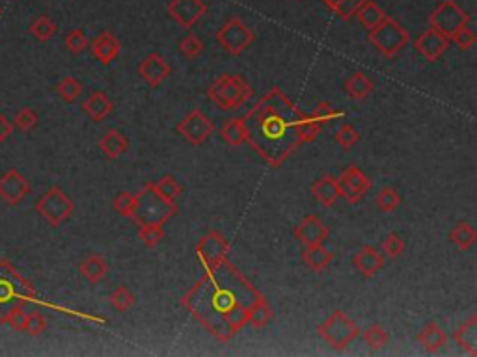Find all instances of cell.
Segmentation results:
<instances>
[{
	"mask_svg": "<svg viewBox=\"0 0 477 357\" xmlns=\"http://www.w3.org/2000/svg\"><path fill=\"white\" fill-rule=\"evenodd\" d=\"M470 21H472L470 15L455 0H442V2H438L433 13L429 15V26L438 30L446 38H449L459 28L470 25Z\"/></svg>",
	"mask_w": 477,
	"mask_h": 357,
	"instance_id": "obj_10",
	"label": "cell"
},
{
	"mask_svg": "<svg viewBox=\"0 0 477 357\" xmlns=\"http://www.w3.org/2000/svg\"><path fill=\"white\" fill-rule=\"evenodd\" d=\"M36 211L53 227H60L73 216L75 203L60 186H50L40 199L36 201Z\"/></svg>",
	"mask_w": 477,
	"mask_h": 357,
	"instance_id": "obj_7",
	"label": "cell"
},
{
	"mask_svg": "<svg viewBox=\"0 0 477 357\" xmlns=\"http://www.w3.org/2000/svg\"><path fill=\"white\" fill-rule=\"evenodd\" d=\"M254 41H256L254 30L242 23L239 17H230L217 32V43L233 56L245 53Z\"/></svg>",
	"mask_w": 477,
	"mask_h": 357,
	"instance_id": "obj_9",
	"label": "cell"
},
{
	"mask_svg": "<svg viewBox=\"0 0 477 357\" xmlns=\"http://www.w3.org/2000/svg\"><path fill=\"white\" fill-rule=\"evenodd\" d=\"M56 93L60 95V99L64 103H75L79 95L82 93V84L75 77H65L64 80H60V84L56 86Z\"/></svg>",
	"mask_w": 477,
	"mask_h": 357,
	"instance_id": "obj_40",
	"label": "cell"
},
{
	"mask_svg": "<svg viewBox=\"0 0 477 357\" xmlns=\"http://www.w3.org/2000/svg\"><path fill=\"white\" fill-rule=\"evenodd\" d=\"M330 235V229L321 221L319 216H306L295 227V238L300 240L304 246L325 244Z\"/></svg>",
	"mask_w": 477,
	"mask_h": 357,
	"instance_id": "obj_18",
	"label": "cell"
},
{
	"mask_svg": "<svg viewBox=\"0 0 477 357\" xmlns=\"http://www.w3.org/2000/svg\"><path fill=\"white\" fill-rule=\"evenodd\" d=\"M449 41L455 43L461 50H468L472 49L473 43H476V34H473V30H470L468 26H463V28H459L457 32H453L449 35Z\"/></svg>",
	"mask_w": 477,
	"mask_h": 357,
	"instance_id": "obj_50",
	"label": "cell"
},
{
	"mask_svg": "<svg viewBox=\"0 0 477 357\" xmlns=\"http://www.w3.org/2000/svg\"><path fill=\"white\" fill-rule=\"evenodd\" d=\"M368 41L382 54L384 58H394L409 45L410 32L399 25L394 17H386L379 26L369 30Z\"/></svg>",
	"mask_w": 477,
	"mask_h": 357,
	"instance_id": "obj_5",
	"label": "cell"
},
{
	"mask_svg": "<svg viewBox=\"0 0 477 357\" xmlns=\"http://www.w3.org/2000/svg\"><path fill=\"white\" fill-rule=\"evenodd\" d=\"M364 343L368 344L371 350H382L386 344H388L390 341V335L386 333V329L382 328V326H379V324H373V326H369L368 329L364 331Z\"/></svg>",
	"mask_w": 477,
	"mask_h": 357,
	"instance_id": "obj_41",
	"label": "cell"
},
{
	"mask_svg": "<svg viewBox=\"0 0 477 357\" xmlns=\"http://www.w3.org/2000/svg\"><path fill=\"white\" fill-rule=\"evenodd\" d=\"M99 149L110 160H118L129 151V138L119 133L118 128H110L99 140Z\"/></svg>",
	"mask_w": 477,
	"mask_h": 357,
	"instance_id": "obj_21",
	"label": "cell"
},
{
	"mask_svg": "<svg viewBox=\"0 0 477 357\" xmlns=\"http://www.w3.org/2000/svg\"><path fill=\"white\" fill-rule=\"evenodd\" d=\"M365 0H323V4L326 8L334 11L340 19L350 21L355 17V13L358 11V8L364 4Z\"/></svg>",
	"mask_w": 477,
	"mask_h": 357,
	"instance_id": "obj_34",
	"label": "cell"
},
{
	"mask_svg": "<svg viewBox=\"0 0 477 357\" xmlns=\"http://www.w3.org/2000/svg\"><path fill=\"white\" fill-rule=\"evenodd\" d=\"M88 43H90L88 38H86V34H84V30H80V28L69 30L64 38V45L68 47L69 53H73V54H80L82 50L88 49Z\"/></svg>",
	"mask_w": 477,
	"mask_h": 357,
	"instance_id": "obj_47",
	"label": "cell"
},
{
	"mask_svg": "<svg viewBox=\"0 0 477 357\" xmlns=\"http://www.w3.org/2000/svg\"><path fill=\"white\" fill-rule=\"evenodd\" d=\"M149 185H151V188L155 190V194H157L159 197H163L164 201H168V203H176V199H178L179 194L183 192L178 179L172 175L161 177L157 182H149Z\"/></svg>",
	"mask_w": 477,
	"mask_h": 357,
	"instance_id": "obj_32",
	"label": "cell"
},
{
	"mask_svg": "<svg viewBox=\"0 0 477 357\" xmlns=\"http://www.w3.org/2000/svg\"><path fill=\"white\" fill-rule=\"evenodd\" d=\"M453 339L468 356H477V317H470L453 333Z\"/></svg>",
	"mask_w": 477,
	"mask_h": 357,
	"instance_id": "obj_26",
	"label": "cell"
},
{
	"mask_svg": "<svg viewBox=\"0 0 477 357\" xmlns=\"http://www.w3.org/2000/svg\"><path fill=\"white\" fill-rule=\"evenodd\" d=\"M198 259L203 265V268H213L218 266L220 263L227 260V253H230V244L227 240L218 233V231H211L209 235L203 236L202 242L198 244Z\"/></svg>",
	"mask_w": 477,
	"mask_h": 357,
	"instance_id": "obj_13",
	"label": "cell"
},
{
	"mask_svg": "<svg viewBox=\"0 0 477 357\" xmlns=\"http://www.w3.org/2000/svg\"><path fill=\"white\" fill-rule=\"evenodd\" d=\"M449 240H451L453 244L457 246L461 251H468L473 244H476L477 233L468 221H461V224H457L451 231H449Z\"/></svg>",
	"mask_w": 477,
	"mask_h": 357,
	"instance_id": "obj_31",
	"label": "cell"
},
{
	"mask_svg": "<svg viewBox=\"0 0 477 357\" xmlns=\"http://www.w3.org/2000/svg\"><path fill=\"white\" fill-rule=\"evenodd\" d=\"M138 197L136 194H131V192H119L116 194V197L112 199V209L116 214L123 216V218H131L136 209Z\"/></svg>",
	"mask_w": 477,
	"mask_h": 357,
	"instance_id": "obj_36",
	"label": "cell"
},
{
	"mask_svg": "<svg viewBox=\"0 0 477 357\" xmlns=\"http://www.w3.org/2000/svg\"><path fill=\"white\" fill-rule=\"evenodd\" d=\"M321 339L328 344L330 348H334V350H345V348L349 346L356 337H358V326H356L353 320H350L343 311H334V313L330 314L326 318L325 322L321 324L319 328Z\"/></svg>",
	"mask_w": 477,
	"mask_h": 357,
	"instance_id": "obj_8",
	"label": "cell"
},
{
	"mask_svg": "<svg viewBox=\"0 0 477 357\" xmlns=\"http://www.w3.org/2000/svg\"><path fill=\"white\" fill-rule=\"evenodd\" d=\"M304 116L280 88H271L242 118L248 131L246 142L267 164L278 167L302 145L296 127Z\"/></svg>",
	"mask_w": 477,
	"mask_h": 357,
	"instance_id": "obj_2",
	"label": "cell"
},
{
	"mask_svg": "<svg viewBox=\"0 0 477 357\" xmlns=\"http://www.w3.org/2000/svg\"><path fill=\"white\" fill-rule=\"evenodd\" d=\"M84 114L88 116L92 121L99 123L104 118H109L114 110V103L104 92H94L86 101L82 103Z\"/></svg>",
	"mask_w": 477,
	"mask_h": 357,
	"instance_id": "obj_23",
	"label": "cell"
},
{
	"mask_svg": "<svg viewBox=\"0 0 477 357\" xmlns=\"http://www.w3.org/2000/svg\"><path fill=\"white\" fill-rule=\"evenodd\" d=\"M319 133H321V125L315 121L311 116H304L302 121L299 123V127H296V134H299L300 143L313 142L315 138L319 136Z\"/></svg>",
	"mask_w": 477,
	"mask_h": 357,
	"instance_id": "obj_44",
	"label": "cell"
},
{
	"mask_svg": "<svg viewBox=\"0 0 477 357\" xmlns=\"http://www.w3.org/2000/svg\"><path fill=\"white\" fill-rule=\"evenodd\" d=\"M263 294L239 274L230 260L207 268L205 275L181 298V305L213 337L227 343L248 326L250 311Z\"/></svg>",
	"mask_w": 477,
	"mask_h": 357,
	"instance_id": "obj_1",
	"label": "cell"
},
{
	"mask_svg": "<svg viewBox=\"0 0 477 357\" xmlns=\"http://www.w3.org/2000/svg\"><path fill=\"white\" fill-rule=\"evenodd\" d=\"M353 266L358 270V274L371 279L379 274L384 266V257L373 246H362L353 257Z\"/></svg>",
	"mask_w": 477,
	"mask_h": 357,
	"instance_id": "obj_19",
	"label": "cell"
},
{
	"mask_svg": "<svg viewBox=\"0 0 477 357\" xmlns=\"http://www.w3.org/2000/svg\"><path fill=\"white\" fill-rule=\"evenodd\" d=\"M79 272L88 283L97 285L99 281H103L109 274V263L101 257V255H88L80 260Z\"/></svg>",
	"mask_w": 477,
	"mask_h": 357,
	"instance_id": "obj_24",
	"label": "cell"
},
{
	"mask_svg": "<svg viewBox=\"0 0 477 357\" xmlns=\"http://www.w3.org/2000/svg\"><path fill=\"white\" fill-rule=\"evenodd\" d=\"M138 203L136 209H134L131 220H134L136 225L142 224H163L172 218L176 212H178V207L176 203H168L163 197H159L155 194V190L151 188V185H146L142 190L136 194Z\"/></svg>",
	"mask_w": 477,
	"mask_h": 357,
	"instance_id": "obj_6",
	"label": "cell"
},
{
	"mask_svg": "<svg viewBox=\"0 0 477 357\" xmlns=\"http://www.w3.org/2000/svg\"><path fill=\"white\" fill-rule=\"evenodd\" d=\"M176 133L192 145H202L215 133V125L202 110H192L176 125Z\"/></svg>",
	"mask_w": 477,
	"mask_h": 357,
	"instance_id": "obj_11",
	"label": "cell"
},
{
	"mask_svg": "<svg viewBox=\"0 0 477 357\" xmlns=\"http://www.w3.org/2000/svg\"><path fill=\"white\" fill-rule=\"evenodd\" d=\"M334 138H336V142H338V145H340L343 151H350V149L358 143L360 133L356 131L355 125L345 123V125H341V127L336 131Z\"/></svg>",
	"mask_w": 477,
	"mask_h": 357,
	"instance_id": "obj_43",
	"label": "cell"
},
{
	"mask_svg": "<svg viewBox=\"0 0 477 357\" xmlns=\"http://www.w3.org/2000/svg\"><path fill=\"white\" fill-rule=\"evenodd\" d=\"M220 138L230 145H242L248 140V131H246L245 119L233 118L227 119L220 128Z\"/></svg>",
	"mask_w": 477,
	"mask_h": 357,
	"instance_id": "obj_30",
	"label": "cell"
},
{
	"mask_svg": "<svg viewBox=\"0 0 477 357\" xmlns=\"http://www.w3.org/2000/svg\"><path fill=\"white\" fill-rule=\"evenodd\" d=\"M412 43L414 50H416L419 56H423L427 62H436V60H440L444 54H446V50L449 49L451 41H449V38L440 34L438 30L429 26V28L425 30V32H422Z\"/></svg>",
	"mask_w": 477,
	"mask_h": 357,
	"instance_id": "obj_16",
	"label": "cell"
},
{
	"mask_svg": "<svg viewBox=\"0 0 477 357\" xmlns=\"http://www.w3.org/2000/svg\"><path fill=\"white\" fill-rule=\"evenodd\" d=\"M311 196L319 201L321 205L334 207L341 197L340 188H338V179L332 175H321L311 185Z\"/></svg>",
	"mask_w": 477,
	"mask_h": 357,
	"instance_id": "obj_22",
	"label": "cell"
},
{
	"mask_svg": "<svg viewBox=\"0 0 477 357\" xmlns=\"http://www.w3.org/2000/svg\"><path fill=\"white\" fill-rule=\"evenodd\" d=\"M119 50H122V43L112 32H101V34L92 41V54L101 62L103 65H109L110 62L118 58Z\"/></svg>",
	"mask_w": 477,
	"mask_h": 357,
	"instance_id": "obj_20",
	"label": "cell"
},
{
	"mask_svg": "<svg viewBox=\"0 0 477 357\" xmlns=\"http://www.w3.org/2000/svg\"><path fill=\"white\" fill-rule=\"evenodd\" d=\"M138 75L151 88H159L172 75V67L159 53H151L138 64Z\"/></svg>",
	"mask_w": 477,
	"mask_h": 357,
	"instance_id": "obj_17",
	"label": "cell"
},
{
	"mask_svg": "<svg viewBox=\"0 0 477 357\" xmlns=\"http://www.w3.org/2000/svg\"><path fill=\"white\" fill-rule=\"evenodd\" d=\"M340 116H341L340 110H338L334 104H330L328 101H321V103L315 106L313 114H311V118L319 123V125H325V123H328V121H334V119H338Z\"/></svg>",
	"mask_w": 477,
	"mask_h": 357,
	"instance_id": "obj_49",
	"label": "cell"
},
{
	"mask_svg": "<svg viewBox=\"0 0 477 357\" xmlns=\"http://www.w3.org/2000/svg\"><path fill=\"white\" fill-rule=\"evenodd\" d=\"M36 300V290L28 279L14 268L10 260H0V320L15 305H25Z\"/></svg>",
	"mask_w": 477,
	"mask_h": 357,
	"instance_id": "obj_3",
	"label": "cell"
},
{
	"mask_svg": "<svg viewBox=\"0 0 477 357\" xmlns=\"http://www.w3.org/2000/svg\"><path fill=\"white\" fill-rule=\"evenodd\" d=\"M38 121H40V118H38V114L32 108H21L14 118V125L23 133H30L38 125Z\"/></svg>",
	"mask_w": 477,
	"mask_h": 357,
	"instance_id": "obj_48",
	"label": "cell"
},
{
	"mask_svg": "<svg viewBox=\"0 0 477 357\" xmlns=\"http://www.w3.org/2000/svg\"><path fill=\"white\" fill-rule=\"evenodd\" d=\"M332 259H334V253L330 250H326L325 244L306 246L304 253H302V260H304L306 265L310 266L313 272H323V270L332 263Z\"/></svg>",
	"mask_w": 477,
	"mask_h": 357,
	"instance_id": "obj_27",
	"label": "cell"
},
{
	"mask_svg": "<svg viewBox=\"0 0 477 357\" xmlns=\"http://www.w3.org/2000/svg\"><path fill=\"white\" fill-rule=\"evenodd\" d=\"M47 329V320H45L43 314L40 311H32L28 313V318H26V328L25 331H28L30 335H41V333Z\"/></svg>",
	"mask_w": 477,
	"mask_h": 357,
	"instance_id": "obj_51",
	"label": "cell"
},
{
	"mask_svg": "<svg viewBox=\"0 0 477 357\" xmlns=\"http://www.w3.org/2000/svg\"><path fill=\"white\" fill-rule=\"evenodd\" d=\"M345 92L350 99L355 101H362V99H368L375 89V84L369 80V77L365 73H355L350 75L349 79L345 80Z\"/></svg>",
	"mask_w": 477,
	"mask_h": 357,
	"instance_id": "obj_28",
	"label": "cell"
},
{
	"mask_svg": "<svg viewBox=\"0 0 477 357\" xmlns=\"http://www.w3.org/2000/svg\"><path fill=\"white\" fill-rule=\"evenodd\" d=\"M272 318V309L271 305L267 304V300L261 296L259 300H257L256 304H254V307H252L250 311V326H254V328H265L267 324L271 322Z\"/></svg>",
	"mask_w": 477,
	"mask_h": 357,
	"instance_id": "obj_37",
	"label": "cell"
},
{
	"mask_svg": "<svg viewBox=\"0 0 477 357\" xmlns=\"http://www.w3.org/2000/svg\"><path fill=\"white\" fill-rule=\"evenodd\" d=\"M254 95V89L239 75H220L207 89L209 101L220 110H235Z\"/></svg>",
	"mask_w": 477,
	"mask_h": 357,
	"instance_id": "obj_4",
	"label": "cell"
},
{
	"mask_svg": "<svg viewBox=\"0 0 477 357\" xmlns=\"http://www.w3.org/2000/svg\"><path fill=\"white\" fill-rule=\"evenodd\" d=\"M404 248H407V246H404V240L399 233H388L386 238L382 240V253L386 255V257H390V259H397V257H401Z\"/></svg>",
	"mask_w": 477,
	"mask_h": 357,
	"instance_id": "obj_45",
	"label": "cell"
},
{
	"mask_svg": "<svg viewBox=\"0 0 477 357\" xmlns=\"http://www.w3.org/2000/svg\"><path fill=\"white\" fill-rule=\"evenodd\" d=\"M168 15L172 17L179 26L191 30L192 26L200 23L203 15L207 13V4L203 0H172L168 4Z\"/></svg>",
	"mask_w": 477,
	"mask_h": 357,
	"instance_id": "obj_15",
	"label": "cell"
},
{
	"mask_svg": "<svg viewBox=\"0 0 477 357\" xmlns=\"http://www.w3.org/2000/svg\"><path fill=\"white\" fill-rule=\"evenodd\" d=\"M377 207H379L382 212H395L401 205V196L399 192L392 186H384L382 190L377 194V199H375Z\"/></svg>",
	"mask_w": 477,
	"mask_h": 357,
	"instance_id": "obj_39",
	"label": "cell"
},
{
	"mask_svg": "<svg viewBox=\"0 0 477 357\" xmlns=\"http://www.w3.org/2000/svg\"><path fill=\"white\" fill-rule=\"evenodd\" d=\"M30 34L34 35L36 40L45 43V41H49L53 35L56 34V25L53 23L50 17L47 15H41L36 21H32V25H30Z\"/></svg>",
	"mask_w": 477,
	"mask_h": 357,
	"instance_id": "obj_35",
	"label": "cell"
},
{
	"mask_svg": "<svg viewBox=\"0 0 477 357\" xmlns=\"http://www.w3.org/2000/svg\"><path fill=\"white\" fill-rule=\"evenodd\" d=\"M109 304L114 311H118V313H125V311H129L131 305L134 304V294L131 292L127 287H116V289L110 292Z\"/></svg>",
	"mask_w": 477,
	"mask_h": 357,
	"instance_id": "obj_38",
	"label": "cell"
},
{
	"mask_svg": "<svg viewBox=\"0 0 477 357\" xmlns=\"http://www.w3.org/2000/svg\"><path fill=\"white\" fill-rule=\"evenodd\" d=\"M138 238L142 240V244L149 250L157 248L164 238L166 233L163 229V224H142L138 225Z\"/></svg>",
	"mask_w": 477,
	"mask_h": 357,
	"instance_id": "obj_33",
	"label": "cell"
},
{
	"mask_svg": "<svg viewBox=\"0 0 477 357\" xmlns=\"http://www.w3.org/2000/svg\"><path fill=\"white\" fill-rule=\"evenodd\" d=\"M203 49H205V43H203L202 38L198 34H194V32L187 34L181 41H179V50H181L183 56L188 60L198 58V56L203 53Z\"/></svg>",
	"mask_w": 477,
	"mask_h": 357,
	"instance_id": "obj_42",
	"label": "cell"
},
{
	"mask_svg": "<svg viewBox=\"0 0 477 357\" xmlns=\"http://www.w3.org/2000/svg\"><path fill=\"white\" fill-rule=\"evenodd\" d=\"M32 190L30 181L15 167H10L8 172L0 175V199L15 207L25 199Z\"/></svg>",
	"mask_w": 477,
	"mask_h": 357,
	"instance_id": "obj_14",
	"label": "cell"
},
{
	"mask_svg": "<svg viewBox=\"0 0 477 357\" xmlns=\"http://www.w3.org/2000/svg\"><path fill=\"white\" fill-rule=\"evenodd\" d=\"M14 121H10V119L6 118L4 114H0V143H4L8 138L14 134Z\"/></svg>",
	"mask_w": 477,
	"mask_h": 357,
	"instance_id": "obj_52",
	"label": "cell"
},
{
	"mask_svg": "<svg viewBox=\"0 0 477 357\" xmlns=\"http://www.w3.org/2000/svg\"><path fill=\"white\" fill-rule=\"evenodd\" d=\"M338 188H340V196L355 205L368 194V190L371 188V181L358 166H349L341 172L340 179H338Z\"/></svg>",
	"mask_w": 477,
	"mask_h": 357,
	"instance_id": "obj_12",
	"label": "cell"
},
{
	"mask_svg": "<svg viewBox=\"0 0 477 357\" xmlns=\"http://www.w3.org/2000/svg\"><path fill=\"white\" fill-rule=\"evenodd\" d=\"M355 17L358 19V23L364 26V28L373 30L375 26H379L388 15L384 13V10L377 4V2H373V0H365L364 4L358 8Z\"/></svg>",
	"mask_w": 477,
	"mask_h": 357,
	"instance_id": "obj_29",
	"label": "cell"
},
{
	"mask_svg": "<svg viewBox=\"0 0 477 357\" xmlns=\"http://www.w3.org/2000/svg\"><path fill=\"white\" fill-rule=\"evenodd\" d=\"M418 343L427 353H436L448 344V335L436 322H431L419 331Z\"/></svg>",
	"mask_w": 477,
	"mask_h": 357,
	"instance_id": "obj_25",
	"label": "cell"
},
{
	"mask_svg": "<svg viewBox=\"0 0 477 357\" xmlns=\"http://www.w3.org/2000/svg\"><path fill=\"white\" fill-rule=\"evenodd\" d=\"M0 13H2V8H0Z\"/></svg>",
	"mask_w": 477,
	"mask_h": 357,
	"instance_id": "obj_53",
	"label": "cell"
},
{
	"mask_svg": "<svg viewBox=\"0 0 477 357\" xmlns=\"http://www.w3.org/2000/svg\"><path fill=\"white\" fill-rule=\"evenodd\" d=\"M26 318H28V313L25 311V305H15V307H11L10 311L6 313V317L2 318L0 322L8 324L11 329H15V331H25Z\"/></svg>",
	"mask_w": 477,
	"mask_h": 357,
	"instance_id": "obj_46",
	"label": "cell"
}]
</instances>
